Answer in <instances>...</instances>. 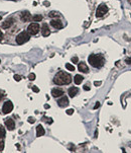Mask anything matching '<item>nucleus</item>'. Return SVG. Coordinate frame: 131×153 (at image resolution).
I'll list each match as a JSON object with an SVG mask.
<instances>
[{
	"label": "nucleus",
	"mask_w": 131,
	"mask_h": 153,
	"mask_svg": "<svg viewBox=\"0 0 131 153\" xmlns=\"http://www.w3.org/2000/svg\"><path fill=\"white\" fill-rule=\"evenodd\" d=\"M72 81V77L70 74L60 71L57 73V75L53 78V82L57 85H65V84H70Z\"/></svg>",
	"instance_id": "f257e3e1"
},
{
	"label": "nucleus",
	"mask_w": 131,
	"mask_h": 153,
	"mask_svg": "<svg viewBox=\"0 0 131 153\" xmlns=\"http://www.w3.org/2000/svg\"><path fill=\"white\" fill-rule=\"evenodd\" d=\"M88 62L91 64L93 67L95 68H100L104 65V58L101 55H95V54H92L89 56L88 58Z\"/></svg>",
	"instance_id": "f03ea898"
},
{
	"label": "nucleus",
	"mask_w": 131,
	"mask_h": 153,
	"mask_svg": "<svg viewBox=\"0 0 131 153\" xmlns=\"http://www.w3.org/2000/svg\"><path fill=\"white\" fill-rule=\"evenodd\" d=\"M29 34H28V31H22V33H20L17 37H16V43L18 44V45H22V44H24L26 43L28 40H29Z\"/></svg>",
	"instance_id": "7ed1b4c3"
},
{
	"label": "nucleus",
	"mask_w": 131,
	"mask_h": 153,
	"mask_svg": "<svg viewBox=\"0 0 131 153\" xmlns=\"http://www.w3.org/2000/svg\"><path fill=\"white\" fill-rule=\"evenodd\" d=\"M107 11H108L107 5L101 4V5L98 6V8H97V10H96V16H97V17H102L103 15H105V14L107 13Z\"/></svg>",
	"instance_id": "20e7f679"
},
{
	"label": "nucleus",
	"mask_w": 131,
	"mask_h": 153,
	"mask_svg": "<svg viewBox=\"0 0 131 153\" xmlns=\"http://www.w3.org/2000/svg\"><path fill=\"white\" fill-rule=\"evenodd\" d=\"M39 23H31V25H29L28 26V28H27V31H28V34L29 35H36L38 33L39 31Z\"/></svg>",
	"instance_id": "39448f33"
},
{
	"label": "nucleus",
	"mask_w": 131,
	"mask_h": 153,
	"mask_svg": "<svg viewBox=\"0 0 131 153\" xmlns=\"http://www.w3.org/2000/svg\"><path fill=\"white\" fill-rule=\"evenodd\" d=\"M12 110H13V103L10 100H7L6 102H4L3 108H2L3 114H9Z\"/></svg>",
	"instance_id": "423d86ee"
},
{
	"label": "nucleus",
	"mask_w": 131,
	"mask_h": 153,
	"mask_svg": "<svg viewBox=\"0 0 131 153\" xmlns=\"http://www.w3.org/2000/svg\"><path fill=\"white\" fill-rule=\"evenodd\" d=\"M41 34L43 37H49L51 35V30L49 28V26L46 23H43L42 25V28H41Z\"/></svg>",
	"instance_id": "0eeeda50"
},
{
	"label": "nucleus",
	"mask_w": 131,
	"mask_h": 153,
	"mask_svg": "<svg viewBox=\"0 0 131 153\" xmlns=\"http://www.w3.org/2000/svg\"><path fill=\"white\" fill-rule=\"evenodd\" d=\"M5 126L7 127V129L9 131H12V130H14V128H15V123H14V121H13L12 119H7L5 121Z\"/></svg>",
	"instance_id": "6e6552de"
},
{
	"label": "nucleus",
	"mask_w": 131,
	"mask_h": 153,
	"mask_svg": "<svg viewBox=\"0 0 131 153\" xmlns=\"http://www.w3.org/2000/svg\"><path fill=\"white\" fill-rule=\"evenodd\" d=\"M51 25H52V27H53L54 28H58V29H61L63 28V23L60 19H52L51 21Z\"/></svg>",
	"instance_id": "1a4fd4ad"
},
{
	"label": "nucleus",
	"mask_w": 131,
	"mask_h": 153,
	"mask_svg": "<svg viewBox=\"0 0 131 153\" xmlns=\"http://www.w3.org/2000/svg\"><path fill=\"white\" fill-rule=\"evenodd\" d=\"M58 104H59V107H61V108H66V107L69 104V99H68V98H67V96H63V98L58 101Z\"/></svg>",
	"instance_id": "9d476101"
},
{
	"label": "nucleus",
	"mask_w": 131,
	"mask_h": 153,
	"mask_svg": "<svg viewBox=\"0 0 131 153\" xmlns=\"http://www.w3.org/2000/svg\"><path fill=\"white\" fill-rule=\"evenodd\" d=\"M13 25V19L12 18H7L5 21L2 22L1 25V28H9L11 26Z\"/></svg>",
	"instance_id": "9b49d317"
},
{
	"label": "nucleus",
	"mask_w": 131,
	"mask_h": 153,
	"mask_svg": "<svg viewBox=\"0 0 131 153\" xmlns=\"http://www.w3.org/2000/svg\"><path fill=\"white\" fill-rule=\"evenodd\" d=\"M64 94V91L62 89H59V88H53L52 90V95L53 98H59V96H62Z\"/></svg>",
	"instance_id": "f8f14e48"
},
{
	"label": "nucleus",
	"mask_w": 131,
	"mask_h": 153,
	"mask_svg": "<svg viewBox=\"0 0 131 153\" xmlns=\"http://www.w3.org/2000/svg\"><path fill=\"white\" fill-rule=\"evenodd\" d=\"M78 69H79V71L84 72V73H88V72H89V68H88V66H87V65H86V63H84V62L79 63Z\"/></svg>",
	"instance_id": "ddd939ff"
},
{
	"label": "nucleus",
	"mask_w": 131,
	"mask_h": 153,
	"mask_svg": "<svg viewBox=\"0 0 131 153\" xmlns=\"http://www.w3.org/2000/svg\"><path fill=\"white\" fill-rule=\"evenodd\" d=\"M78 92H79V89L77 87H75V86L69 88V95H70V98H75Z\"/></svg>",
	"instance_id": "4468645a"
},
{
	"label": "nucleus",
	"mask_w": 131,
	"mask_h": 153,
	"mask_svg": "<svg viewBox=\"0 0 131 153\" xmlns=\"http://www.w3.org/2000/svg\"><path fill=\"white\" fill-rule=\"evenodd\" d=\"M44 133H45V131H44V129H43V127L41 125H39L36 127V136L38 137H40V136H43L44 135Z\"/></svg>",
	"instance_id": "2eb2a0df"
},
{
	"label": "nucleus",
	"mask_w": 131,
	"mask_h": 153,
	"mask_svg": "<svg viewBox=\"0 0 131 153\" xmlns=\"http://www.w3.org/2000/svg\"><path fill=\"white\" fill-rule=\"evenodd\" d=\"M83 79H84V77L82 76V75H76L75 77H74V82H75V84H77V85H79V84H81L82 82H83Z\"/></svg>",
	"instance_id": "dca6fc26"
},
{
	"label": "nucleus",
	"mask_w": 131,
	"mask_h": 153,
	"mask_svg": "<svg viewBox=\"0 0 131 153\" xmlns=\"http://www.w3.org/2000/svg\"><path fill=\"white\" fill-rule=\"evenodd\" d=\"M29 18H30V13H29L28 11H23V12L21 13V19H22L23 21H27Z\"/></svg>",
	"instance_id": "f3484780"
},
{
	"label": "nucleus",
	"mask_w": 131,
	"mask_h": 153,
	"mask_svg": "<svg viewBox=\"0 0 131 153\" xmlns=\"http://www.w3.org/2000/svg\"><path fill=\"white\" fill-rule=\"evenodd\" d=\"M32 19H33V21H41L42 20V15H40V14H36V15H34L33 17H32Z\"/></svg>",
	"instance_id": "a211bd4d"
},
{
	"label": "nucleus",
	"mask_w": 131,
	"mask_h": 153,
	"mask_svg": "<svg viewBox=\"0 0 131 153\" xmlns=\"http://www.w3.org/2000/svg\"><path fill=\"white\" fill-rule=\"evenodd\" d=\"M5 137V130L2 126L0 125V139H3Z\"/></svg>",
	"instance_id": "6ab92c4d"
},
{
	"label": "nucleus",
	"mask_w": 131,
	"mask_h": 153,
	"mask_svg": "<svg viewBox=\"0 0 131 153\" xmlns=\"http://www.w3.org/2000/svg\"><path fill=\"white\" fill-rule=\"evenodd\" d=\"M66 68L68 70H70V71H74V70H75V67H74L73 65H71L70 63H67V64H66Z\"/></svg>",
	"instance_id": "aec40b11"
},
{
	"label": "nucleus",
	"mask_w": 131,
	"mask_h": 153,
	"mask_svg": "<svg viewBox=\"0 0 131 153\" xmlns=\"http://www.w3.org/2000/svg\"><path fill=\"white\" fill-rule=\"evenodd\" d=\"M49 16L50 17H58V16H60V14L58 13V12H55V11H51L49 13Z\"/></svg>",
	"instance_id": "412c9836"
},
{
	"label": "nucleus",
	"mask_w": 131,
	"mask_h": 153,
	"mask_svg": "<svg viewBox=\"0 0 131 153\" xmlns=\"http://www.w3.org/2000/svg\"><path fill=\"white\" fill-rule=\"evenodd\" d=\"M35 77H36V76H35L34 73H30V74L28 75V79H29L30 81H33V80L35 79Z\"/></svg>",
	"instance_id": "4be33fe9"
},
{
	"label": "nucleus",
	"mask_w": 131,
	"mask_h": 153,
	"mask_svg": "<svg viewBox=\"0 0 131 153\" xmlns=\"http://www.w3.org/2000/svg\"><path fill=\"white\" fill-rule=\"evenodd\" d=\"M14 79H15V81H20V80H21V77H20L19 75L15 74V75H14Z\"/></svg>",
	"instance_id": "5701e85b"
},
{
	"label": "nucleus",
	"mask_w": 131,
	"mask_h": 153,
	"mask_svg": "<svg viewBox=\"0 0 131 153\" xmlns=\"http://www.w3.org/2000/svg\"><path fill=\"white\" fill-rule=\"evenodd\" d=\"M78 61H79L78 57H73V58H72V62H74V63H78Z\"/></svg>",
	"instance_id": "b1692460"
},
{
	"label": "nucleus",
	"mask_w": 131,
	"mask_h": 153,
	"mask_svg": "<svg viewBox=\"0 0 131 153\" xmlns=\"http://www.w3.org/2000/svg\"><path fill=\"white\" fill-rule=\"evenodd\" d=\"M32 90H33L34 92H39V88L36 87V86H32Z\"/></svg>",
	"instance_id": "393cba45"
},
{
	"label": "nucleus",
	"mask_w": 131,
	"mask_h": 153,
	"mask_svg": "<svg viewBox=\"0 0 131 153\" xmlns=\"http://www.w3.org/2000/svg\"><path fill=\"white\" fill-rule=\"evenodd\" d=\"M67 114H68V115H73V114H74V110H73V109L68 110V111H67Z\"/></svg>",
	"instance_id": "a878e982"
},
{
	"label": "nucleus",
	"mask_w": 131,
	"mask_h": 153,
	"mask_svg": "<svg viewBox=\"0 0 131 153\" xmlns=\"http://www.w3.org/2000/svg\"><path fill=\"white\" fill-rule=\"evenodd\" d=\"M28 122H29L30 124H33V123L35 122V120H34L33 118H29V119H28Z\"/></svg>",
	"instance_id": "bb28decb"
},
{
	"label": "nucleus",
	"mask_w": 131,
	"mask_h": 153,
	"mask_svg": "<svg viewBox=\"0 0 131 153\" xmlns=\"http://www.w3.org/2000/svg\"><path fill=\"white\" fill-rule=\"evenodd\" d=\"M125 61H126V63H127L128 65H131V57H130V58H127Z\"/></svg>",
	"instance_id": "cd10ccee"
},
{
	"label": "nucleus",
	"mask_w": 131,
	"mask_h": 153,
	"mask_svg": "<svg viewBox=\"0 0 131 153\" xmlns=\"http://www.w3.org/2000/svg\"><path fill=\"white\" fill-rule=\"evenodd\" d=\"M94 84H95V86H99V85H101V81H95Z\"/></svg>",
	"instance_id": "c85d7f7f"
},
{
	"label": "nucleus",
	"mask_w": 131,
	"mask_h": 153,
	"mask_svg": "<svg viewBox=\"0 0 131 153\" xmlns=\"http://www.w3.org/2000/svg\"><path fill=\"white\" fill-rule=\"evenodd\" d=\"M99 107H100V102H97V103H96V104H95V107H94V109H95V110H96V109H98V108H99Z\"/></svg>",
	"instance_id": "c756f323"
},
{
	"label": "nucleus",
	"mask_w": 131,
	"mask_h": 153,
	"mask_svg": "<svg viewBox=\"0 0 131 153\" xmlns=\"http://www.w3.org/2000/svg\"><path fill=\"white\" fill-rule=\"evenodd\" d=\"M84 89H85V90H87V91H88V90H90V87H89V86H88V85H85V86H84Z\"/></svg>",
	"instance_id": "7c9ffc66"
},
{
	"label": "nucleus",
	"mask_w": 131,
	"mask_h": 153,
	"mask_svg": "<svg viewBox=\"0 0 131 153\" xmlns=\"http://www.w3.org/2000/svg\"><path fill=\"white\" fill-rule=\"evenodd\" d=\"M4 96H5V94H4V93H2V92L0 91V100L2 99V98H4Z\"/></svg>",
	"instance_id": "2f4dec72"
},
{
	"label": "nucleus",
	"mask_w": 131,
	"mask_h": 153,
	"mask_svg": "<svg viewBox=\"0 0 131 153\" xmlns=\"http://www.w3.org/2000/svg\"><path fill=\"white\" fill-rule=\"evenodd\" d=\"M2 38H3V33L1 31V29H0V41L2 40Z\"/></svg>",
	"instance_id": "473e14b6"
},
{
	"label": "nucleus",
	"mask_w": 131,
	"mask_h": 153,
	"mask_svg": "<svg viewBox=\"0 0 131 153\" xmlns=\"http://www.w3.org/2000/svg\"><path fill=\"white\" fill-rule=\"evenodd\" d=\"M44 5H45V6H49V5H50V2L45 1V2H44Z\"/></svg>",
	"instance_id": "72a5a7b5"
},
{
	"label": "nucleus",
	"mask_w": 131,
	"mask_h": 153,
	"mask_svg": "<svg viewBox=\"0 0 131 153\" xmlns=\"http://www.w3.org/2000/svg\"><path fill=\"white\" fill-rule=\"evenodd\" d=\"M44 108H45V109H50V106H49V104H45Z\"/></svg>",
	"instance_id": "f704fd0d"
},
{
	"label": "nucleus",
	"mask_w": 131,
	"mask_h": 153,
	"mask_svg": "<svg viewBox=\"0 0 131 153\" xmlns=\"http://www.w3.org/2000/svg\"><path fill=\"white\" fill-rule=\"evenodd\" d=\"M128 2H129V3L131 4V0H128Z\"/></svg>",
	"instance_id": "c9c22d12"
},
{
	"label": "nucleus",
	"mask_w": 131,
	"mask_h": 153,
	"mask_svg": "<svg viewBox=\"0 0 131 153\" xmlns=\"http://www.w3.org/2000/svg\"><path fill=\"white\" fill-rule=\"evenodd\" d=\"M1 18H2V17H1V16H0V20H1Z\"/></svg>",
	"instance_id": "e433bc0d"
},
{
	"label": "nucleus",
	"mask_w": 131,
	"mask_h": 153,
	"mask_svg": "<svg viewBox=\"0 0 131 153\" xmlns=\"http://www.w3.org/2000/svg\"><path fill=\"white\" fill-rule=\"evenodd\" d=\"M0 62H1V61H0Z\"/></svg>",
	"instance_id": "4c0bfd02"
}]
</instances>
